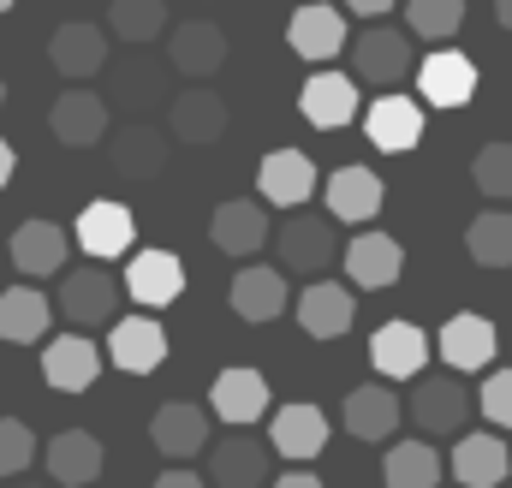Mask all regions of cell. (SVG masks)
Segmentation results:
<instances>
[{
	"mask_svg": "<svg viewBox=\"0 0 512 488\" xmlns=\"http://www.w3.org/2000/svg\"><path fill=\"white\" fill-rule=\"evenodd\" d=\"M346 54H352V78H358V84L387 90V84H399V78L411 72V30H393L382 18H370V30L352 36Z\"/></svg>",
	"mask_w": 512,
	"mask_h": 488,
	"instance_id": "obj_1",
	"label": "cell"
},
{
	"mask_svg": "<svg viewBox=\"0 0 512 488\" xmlns=\"http://www.w3.org/2000/svg\"><path fill=\"white\" fill-rule=\"evenodd\" d=\"M114 310H120V280L108 268L84 262L60 280V316L72 328H102V322H114Z\"/></svg>",
	"mask_w": 512,
	"mask_h": 488,
	"instance_id": "obj_2",
	"label": "cell"
},
{
	"mask_svg": "<svg viewBox=\"0 0 512 488\" xmlns=\"http://www.w3.org/2000/svg\"><path fill=\"white\" fill-rule=\"evenodd\" d=\"M268 239L280 244V262L292 268V274H322L328 262H334V227H328V215H304V209H292L286 221H280V233H268Z\"/></svg>",
	"mask_w": 512,
	"mask_h": 488,
	"instance_id": "obj_3",
	"label": "cell"
},
{
	"mask_svg": "<svg viewBox=\"0 0 512 488\" xmlns=\"http://www.w3.org/2000/svg\"><path fill=\"white\" fill-rule=\"evenodd\" d=\"M114 173L120 179H131V185H143V179H161L167 173V155H173V137L161 131V125L149 120H126L120 131H114Z\"/></svg>",
	"mask_w": 512,
	"mask_h": 488,
	"instance_id": "obj_4",
	"label": "cell"
},
{
	"mask_svg": "<svg viewBox=\"0 0 512 488\" xmlns=\"http://www.w3.org/2000/svg\"><path fill=\"white\" fill-rule=\"evenodd\" d=\"M48 60H54L60 78H96V72H108V30L90 24V18H66L48 36Z\"/></svg>",
	"mask_w": 512,
	"mask_h": 488,
	"instance_id": "obj_5",
	"label": "cell"
},
{
	"mask_svg": "<svg viewBox=\"0 0 512 488\" xmlns=\"http://www.w3.org/2000/svg\"><path fill=\"white\" fill-rule=\"evenodd\" d=\"M417 90H423V108H465V102L477 96V66H471V54H459V48L423 54Z\"/></svg>",
	"mask_w": 512,
	"mask_h": 488,
	"instance_id": "obj_6",
	"label": "cell"
},
{
	"mask_svg": "<svg viewBox=\"0 0 512 488\" xmlns=\"http://www.w3.org/2000/svg\"><path fill=\"white\" fill-rule=\"evenodd\" d=\"M316 185H322V179H316V161H310L304 149H274V155H262V167H256V191H262V203H274V209H304Z\"/></svg>",
	"mask_w": 512,
	"mask_h": 488,
	"instance_id": "obj_7",
	"label": "cell"
},
{
	"mask_svg": "<svg viewBox=\"0 0 512 488\" xmlns=\"http://www.w3.org/2000/svg\"><path fill=\"white\" fill-rule=\"evenodd\" d=\"M268 411V381H262V369L251 364H233L215 375V387H209V417L215 423H227V429H245Z\"/></svg>",
	"mask_w": 512,
	"mask_h": 488,
	"instance_id": "obj_8",
	"label": "cell"
},
{
	"mask_svg": "<svg viewBox=\"0 0 512 488\" xmlns=\"http://www.w3.org/2000/svg\"><path fill=\"white\" fill-rule=\"evenodd\" d=\"M387 203V185L376 167H334L328 173V221H346V227H358V221H376Z\"/></svg>",
	"mask_w": 512,
	"mask_h": 488,
	"instance_id": "obj_9",
	"label": "cell"
},
{
	"mask_svg": "<svg viewBox=\"0 0 512 488\" xmlns=\"http://www.w3.org/2000/svg\"><path fill=\"white\" fill-rule=\"evenodd\" d=\"M286 42H292V48H298L304 60L328 66L334 54H346L352 30H346V12H340V6L316 0V6H298V12H292V24H286Z\"/></svg>",
	"mask_w": 512,
	"mask_h": 488,
	"instance_id": "obj_10",
	"label": "cell"
},
{
	"mask_svg": "<svg viewBox=\"0 0 512 488\" xmlns=\"http://www.w3.org/2000/svg\"><path fill=\"white\" fill-rule=\"evenodd\" d=\"M405 411H411V423H417L423 435H459L471 399H465V387H459L453 375H417V393H411Z\"/></svg>",
	"mask_w": 512,
	"mask_h": 488,
	"instance_id": "obj_11",
	"label": "cell"
},
{
	"mask_svg": "<svg viewBox=\"0 0 512 488\" xmlns=\"http://www.w3.org/2000/svg\"><path fill=\"white\" fill-rule=\"evenodd\" d=\"M298 114L316 125V131H340V125L358 120V78H346V72H316V78H304V90H298Z\"/></svg>",
	"mask_w": 512,
	"mask_h": 488,
	"instance_id": "obj_12",
	"label": "cell"
},
{
	"mask_svg": "<svg viewBox=\"0 0 512 488\" xmlns=\"http://www.w3.org/2000/svg\"><path fill=\"white\" fill-rule=\"evenodd\" d=\"M209 488H268V447L251 441L245 429H233L227 441L209 447Z\"/></svg>",
	"mask_w": 512,
	"mask_h": 488,
	"instance_id": "obj_13",
	"label": "cell"
},
{
	"mask_svg": "<svg viewBox=\"0 0 512 488\" xmlns=\"http://www.w3.org/2000/svg\"><path fill=\"white\" fill-rule=\"evenodd\" d=\"M108 90H114V102H108V108H120L126 120H149V114L161 108V96H167V72H161V66L137 48L131 60H120V66H114Z\"/></svg>",
	"mask_w": 512,
	"mask_h": 488,
	"instance_id": "obj_14",
	"label": "cell"
},
{
	"mask_svg": "<svg viewBox=\"0 0 512 488\" xmlns=\"http://www.w3.org/2000/svg\"><path fill=\"white\" fill-rule=\"evenodd\" d=\"M108 96H96V90H66L54 108H48V131L66 143V149H90V143H102L108 137Z\"/></svg>",
	"mask_w": 512,
	"mask_h": 488,
	"instance_id": "obj_15",
	"label": "cell"
},
{
	"mask_svg": "<svg viewBox=\"0 0 512 488\" xmlns=\"http://www.w3.org/2000/svg\"><path fill=\"white\" fill-rule=\"evenodd\" d=\"M120 286H126L143 310H161V304H173L185 292V262L173 250H137L126 262V280Z\"/></svg>",
	"mask_w": 512,
	"mask_h": 488,
	"instance_id": "obj_16",
	"label": "cell"
},
{
	"mask_svg": "<svg viewBox=\"0 0 512 488\" xmlns=\"http://www.w3.org/2000/svg\"><path fill=\"white\" fill-rule=\"evenodd\" d=\"M42 459H48V477L54 488H90L102 477V441L90 435V429H60L48 447H42Z\"/></svg>",
	"mask_w": 512,
	"mask_h": 488,
	"instance_id": "obj_17",
	"label": "cell"
},
{
	"mask_svg": "<svg viewBox=\"0 0 512 488\" xmlns=\"http://www.w3.org/2000/svg\"><path fill=\"white\" fill-rule=\"evenodd\" d=\"M72 239L84 244V256H90V262H108V256H126V250H131L137 221H131L126 203H84V215H78Z\"/></svg>",
	"mask_w": 512,
	"mask_h": 488,
	"instance_id": "obj_18",
	"label": "cell"
},
{
	"mask_svg": "<svg viewBox=\"0 0 512 488\" xmlns=\"http://www.w3.org/2000/svg\"><path fill=\"white\" fill-rule=\"evenodd\" d=\"M167 137H179V143H215V137H227V102H221V90H179L173 102H167Z\"/></svg>",
	"mask_w": 512,
	"mask_h": 488,
	"instance_id": "obj_19",
	"label": "cell"
},
{
	"mask_svg": "<svg viewBox=\"0 0 512 488\" xmlns=\"http://www.w3.org/2000/svg\"><path fill=\"white\" fill-rule=\"evenodd\" d=\"M42 375L54 393H90L96 375H102V352L84 340V334H60L42 346Z\"/></svg>",
	"mask_w": 512,
	"mask_h": 488,
	"instance_id": "obj_20",
	"label": "cell"
},
{
	"mask_svg": "<svg viewBox=\"0 0 512 488\" xmlns=\"http://www.w3.org/2000/svg\"><path fill=\"white\" fill-rule=\"evenodd\" d=\"M370 364H376V375H387V381L423 375V364H429V334H423L417 322H382L376 340H370Z\"/></svg>",
	"mask_w": 512,
	"mask_h": 488,
	"instance_id": "obj_21",
	"label": "cell"
},
{
	"mask_svg": "<svg viewBox=\"0 0 512 488\" xmlns=\"http://www.w3.org/2000/svg\"><path fill=\"white\" fill-rule=\"evenodd\" d=\"M268 209L251 203V197H233V203H221L215 215H209V239L221 256H256L262 244H268Z\"/></svg>",
	"mask_w": 512,
	"mask_h": 488,
	"instance_id": "obj_22",
	"label": "cell"
},
{
	"mask_svg": "<svg viewBox=\"0 0 512 488\" xmlns=\"http://www.w3.org/2000/svg\"><path fill=\"white\" fill-rule=\"evenodd\" d=\"M108 358L114 369H126V375H149V369L167 364V328L155 322V316H126V322H114V334H108Z\"/></svg>",
	"mask_w": 512,
	"mask_h": 488,
	"instance_id": "obj_23",
	"label": "cell"
},
{
	"mask_svg": "<svg viewBox=\"0 0 512 488\" xmlns=\"http://www.w3.org/2000/svg\"><path fill=\"white\" fill-rule=\"evenodd\" d=\"M167 60H173V72H185V78H215V72L227 66V30L209 24V18H191V24L173 30Z\"/></svg>",
	"mask_w": 512,
	"mask_h": 488,
	"instance_id": "obj_24",
	"label": "cell"
},
{
	"mask_svg": "<svg viewBox=\"0 0 512 488\" xmlns=\"http://www.w3.org/2000/svg\"><path fill=\"white\" fill-rule=\"evenodd\" d=\"M149 441L167 453V459H191L209 447V411L191 405V399H167L155 417H149Z\"/></svg>",
	"mask_w": 512,
	"mask_h": 488,
	"instance_id": "obj_25",
	"label": "cell"
},
{
	"mask_svg": "<svg viewBox=\"0 0 512 488\" xmlns=\"http://www.w3.org/2000/svg\"><path fill=\"white\" fill-rule=\"evenodd\" d=\"M364 137L382 149V155H405L423 143V102L411 96H376V108L364 114Z\"/></svg>",
	"mask_w": 512,
	"mask_h": 488,
	"instance_id": "obj_26",
	"label": "cell"
},
{
	"mask_svg": "<svg viewBox=\"0 0 512 488\" xmlns=\"http://www.w3.org/2000/svg\"><path fill=\"white\" fill-rule=\"evenodd\" d=\"M435 352H441L453 369H489V364H495V352H501V334H495V322H489V316L459 310V316L441 328Z\"/></svg>",
	"mask_w": 512,
	"mask_h": 488,
	"instance_id": "obj_27",
	"label": "cell"
},
{
	"mask_svg": "<svg viewBox=\"0 0 512 488\" xmlns=\"http://www.w3.org/2000/svg\"><path fill=\"white\" fill-rule=\"evenodd\" d=\"M352 316H358V298H352L346 286H334V280H316V286H304V298H298V328H304L310 340H340V334L352 328Z\"/></svg>",
	"mask_w": 512,
	"mask_h": 488,
	"instance_id": "obj_28",
	"label": "cell"
},
{
	"mask_svg": "<svg viewBox=\"0 0 512 488\" xmlns=\"http://www.w3.org/2000/svg\"><path fill=\"white\" fill-rule=\"evenodd\" d=\"M268 447L280 453V459H316L322 447H328V417L316 411V405H280L274 411V423H268Z\"/></svg>",
	"mask_w": 512,
	"mask_h": 488,
	"instance_id": "obj_29",
	"label": "cell"
},
{
	"mask_svg": "<svg viewBox=\"0 0 512 488\" xmlns=\"http://www.w3.org/2000/svg\"><path fill=\"white\" fill-rule=\"evenodd\" d=\"M399 417H405V405H399V393L393 387H352L346 393V411H340V423L358 435V441H393V429H399Z\"/></svg>",
	"mask_w": 512,
	"mask_h": 488,
	"instance_id": "obj_30",
	"label": "cell"
},
{
	"mask_svg": "<svg viewBox=\"0 0 512 488\" xmlns=\"http://www.w3.org/2000/svg\"><path fill=\"white\" fill-rule=\"evenodd\" d=\"M66 250H72V233L54 227V221H24L12 233V268L42 280V274H60L66 268Z\"/></svg>",
	"mask_w": 512,
	"mask_h": 488,
	"instance_id": "obj_31",
	"label": "cell"
},
{
	"mask_svg": "<svg viewBox=\"0 0 512 488\" xmlns=\"http://www.w3.org/2000/svg\"><path fill=\"white\" fill-rule=\"evenodd\" d=\"M399 268H405V250H399V239H387V233H358V239L346 244V274L364 292L399 286Z\"/></svg>",
	"mask_w": 512,
	"mask_h": 488,
	"instance_id": "obj_32",
	"label": "cell"
},
{
	"mask_svg": "<svg viewBox=\"0 0 512 488\" xmlns=\"http://www.w3.org/2000/svg\"><path fill=\"white\" fill-rule=\"evenodd\" d=\"M48 322H54V304H48L36 286L0 292V340H6V346H42Z\"/></svg>",
	"mask_w": 512,
	"mask_h": 488,
	"instance_id": "obj_33",
	"label": "cell"
},
{
	"mask_svg": "<svg viewBox=\"0 0 512 488\" xmlns=\"http://www.w3.org/2000/svg\"><path fill=\"white\" fill-rule=\"evenodd\" d=\"M512 471L507 459V441L501 435H459V447H453V477L465 488H501Z\"/></svg>",
	"mask_w": 512,
	"mask_h": 488,
	"instance_id": "obj_34",
	"label": "cell"
},
{
	"mask_svg": "<svg viewBox=\"0 0 512 488\" xmlns=\"http://www.w3.org/2000/svg\"><path fill=\"white\" fill-rule=\"evenodd\" d=\"M227 304H233V316H245V322H274L292 298H286L280 268H239V274H233Z\"/></svg>",
	"mask_w": 512,
	"mask_h": 488,
	"instance_id": "obj_35",
	"label": "cell"
},
{
	"mask_svg": "<svg viewBox=\"0 0 512 488\" xmlns=\"http://www.w3.org/2000/svg\"><path fill=\"white\" fill-rule=\"evenodd\" d=\"M441 453L417 435V441H393L387 447V459H382V477H387V488H435L441 483Z\"/></svg>",
	"mask_w": 512,
	"mask_h": 488,
	"instance_id": "obj_36",
	"label": "cell"
},
{
	"mask_svg": "<svg viewBox=\"0 0 512 488\" xmlns=\"http://www.w3.org/2000/svg\"><path fill=\"white\" fill-rule=\"evenodd\" d=\"M108 30L131 42V48H143V42H161V30H167V0H114L108 6Z\"/></svg>",
	"mask_w": 512,
	"mask_h": 488,
	"instance_id": "obj_37",
	"label": "cell"
},
{
	"mask_svg": "<svg viewBox=\"0 0 512 488\" xmlns=\"http://www.w3.org/2000/svg\"><path fill=\"white\" fill-rule=\"evenodd\" d=\"M465 250H471V262H483V268H507L512 262V215L507 209H483V215L471 221V233H465Z\"/></svg>",
	"mask_w": 512,
	"mask_h": 488,
	"instance_id": "obj_38",
	"label": "cell"
},
{
	"mask_svg": "<svg viewBox=\"0 0 512 488\" xmlns=\"http://www.w3.org/2000/svg\"><path fill=\"white\" fill-rule=\"evenodd\" d=\"M465 24V0H405V30L423 42H447Z\"/></svg>",
	"mask_w": 512,
	"mask_h": 488,
	"instance_id": "obj_39",
	"label": "cell"
},
{
	"mask_svg": "<svg viewBox=\"0 0 512 488\" xmlns=\"http://www.w3.org/2000/svg\"><path fill=\"white\" fill-rule=\"evenodd\" d=\"M471 179H477V191H483V197L507 203V197H512V143H483V149H477V161H471Z\"/></svg>",
	"mask_w": 512,
	"mask_h": 488,
	"instance_id": "obj_40",
	"label": "cell"
},
{
	"mask_svg": "<svg viewBox=\"0 0 512 488\" xmlns=\"http://www.w3.org/2000/svg\"><path fill=\"white\" fill-rule=\"evenodd\" d=\"M30 459H36V435H30V423H18V417H0V477H18V471H30Z\"/></svg>",
	"mask_w": 512,
	"mask_h": 488,
	"instance_id": "obj_41",
	"label": "cell"
},
{
	"mask_svg": "<svg viewBox=\"0 0 512 488\" xmlns=\"http://www.w3.org/2000/svg\"><path fill=\"white\" fill-rule=\"evenodd\" d=\"M483 417L495 423V429H512V369H495L489 381H483Z\"/></svg>",
	"mask_w": 512,
	"mask_h": 488,
	"instance_id": "obj_42",
	"label": "cell"
},
{
	"mask_svg": "<svg viewBox=\"0 0 512 488\" xmlns=\"http://www.w3.org/2000/svg\"><path fill=\"white\" fill-rule=\"evenodd\" d=\"M155 488H209V483H203L197 471H161V477H155Z\"/></svg>",
	"mask_w": 512,
	"mask_h": 488,
	"instance_id": "obj_43",
	"label": "cell"
},
{
	"mask_svg": "<svg viewBox=\"0 0 512 488\" xmlns=\"http://www.w3.org/2000/svg\"><path fill=\"white\" fill-rule=\"evenodd\" d=\"M399 0H346V12H358V18H387Z\"/></svg>",
	"mask_w": 512,
	"mask_h": 488,
	"instance_id": "obj_44",
	"label": "cell"
},
{
	"mask_svg": "<svg viewBox=\"0 0 512 488\" xmlns=\"http://www.w3.org/2000/svg\"><path fill=\"white\" fill-rule=\"evenodd\" d=\"M268 488H328V483H322L316 471H286L280 483H268Z\"/></svg>",
	"mask_w": 512,
	"mask_h": 488,
	"instance_id": "obj_45",
	"label": "cell"
},
{
	"mask_svg": "<svg viewBox=\"0 0 512 488\" xmlns=\"http://www.w3.org/2000/svg\"><path fill=\"white\" fill-rule=\"evenodd\" d=\"M12 167H18V155H12V143L0 137V191H6V179H12Z\"/></svg>",
	"mask_w": 512,
	"mask_h": 488,
	"instance_id": "obj_46",
	"label": "cell"
},
{
	"mask_svg": "<svg viewBox=\"0 0 512 488\" xmlns=\"http://www.w3.org/2000/svg\"><path fill=\"white\" fill-rule=\"evenodd\" d=\"M495 18H501V30H512V0H495Z\"/></svg>",
	"mask_w": 512,
	"mask_h": 488,
	"instance_id": "obj_47",
	"label": "cell"
},
{
	"mask_svg": "<svg viewBox=\"0 0 512 488\" xmlns=\"http://www.w3.org/2000/svg\"><path fill=\"white\" fill-rule=\"evenodd\" d=\"M12 488H48V483H24V477H12Z\"/></svg>",
	"mask_w": 512,
	"mask_h": 488,
	"instance_id": "obj_48",
	"label": "cell"
},
{
	"mask_svg": "<svg viewBox=\"0 0 512 488\" xmlns=\"http://www.w3.org/2000/svg\"><path fill=\"white\" fill-rule=\"evenodd\" d=\"M0 108H6V78H0Z\"/></svg>",
	"mask_w": 512,
	"mask_h": 488,
	"instance_id": "obj_49",
	"label": "cell"
},
{
	"mask_svg": "<svg viewBox=\"0 0 512 488\" xmlns=\"http://www.w3.org/2000/svg\"><path fill=\"white\" fill-rule=\"evenodd\" d=\"M0 12H12V0H0Z\"/></svg>",
	"mask_w": 512,
	"mask_h": 488,
	"instance_id": "obj_50",
	"label": "cell"
}]
</instances>
